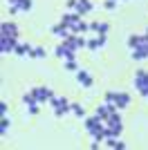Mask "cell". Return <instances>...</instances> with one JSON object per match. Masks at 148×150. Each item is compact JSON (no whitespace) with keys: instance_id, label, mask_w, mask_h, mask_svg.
Wrapping results in <instances>:
<instances>
[{"instance_id":"6da1fadb","label":"cell","mask_w":148,"mask_h":150,"mask_svg":"<svg viewBox=\"0 0 148 150\" xmlns=\"http://www.w3.org/2000/svg\"><path fill=\"white\" fill-rule=\"evenodd\" d=\"M49 103L54 105V114H56V117H63L65 112H70V110H72V103H70L65 96H54Z\"/></svg>"},{"instance_id":"7a4b0ae2","label":"cell","mask_w":148,"mask_h":150,"mask_svg":"<svg viewBox=\"0 0 148 150\" xmlns=\"http://www.w3.org/2000/svg\"><path fill=\"white\" fill-rule=\"evenodd\" d=\"M54 52H56V56H58V58H65V61H76V50H74V47H70L65 40H63L61 45H56Z\"/></svg>"},{"instance_id":"3957f363","label":"cell","mask_w":148,"mask_h":150,"mask_svg":"<svg viewBox=\"0 0 148 150\" xmlns=\"http://www.w3.org/2000/svg\"><path fill=\"white\" fill-rule=\"evenodd\" d=\"M16 47H18V36H0V52L2 54L16 52Z\"/></svg>"},{"instance_id":"277c9868","label":"cell","mask_w":148,"mask_h":150,"mask_svg":"<svg viewBox=\"0 0 148 150\" xmlns=\"http://www.w3.org/2000/svg\"><path fill=\"white\" fill-rule=\"evenodd\" d=\"M65 43L70 45V47H74V50H81V47H88V40L81 34H70L68 38H65Z\"/></svg>"},{"instance_id":"5b68a950","label":"cell","mask_w":148,"mask_h":150,"mask_svg":"<svg viewBox=\"0 0 148 150\" xmlns=\"http://www.w3.org/2000/svg\"><path fill=\"white\" fill-rule=\"evenodd\" d=\"M31 92L36 94V99L41 101V103H49V101L54 99V92H52L49 88H34Z\"/></svg>"},{"instance_id":"8992f818","label":"cell","mask_w":148,"mask_h":150,"mask_svg":"<svg viewBox=\"0 0 148 150\" xmlns=\"http://www.w3.org/2000/svg\"><path fill=\"white\" fill-rule=\"evenodd\" d=\"M79 20H81V13H76V11H68V13H63V16H61V23H63V25H68L70 29H72Z\"/></svg>"},{"instance_id":"52a82bcc","label":"cell","mask_w":148,"mask_h":150,"mask_svg":"<svg viewBox=\"0 0 148 150\" xmlns=\"http://www.w3.org/2000/svg\"><path fill=\"white\" fill-rule=\"evenodd\" d=\"M0 36H18V25L5 20V23L0 25Z\"/></svg>"},{"instance_id":"ba28073f","label":"cell","mask_w":148,"mask_h":150,"mask_svg":"<svg viewBox=\"0 0 148 150\" xmlns=\"http://www.w3.org/2000/svg\"><path fill=\"white\" fill-rule=\"evenodd\" d=\"M105 40H108V36L105 34H97V38H92V40H88V50L90 52H97L99 47H103Z\"/></svg>"},{"instance_id":"9c48e42d","label":"cell","mask_w":148,"mask_h":150,"mask_svg":"<svg viewBox=\"0 0 148 150\" xmlns=\"http://www.w3.org/2000/svg\"><path fill=\"white\" fill-rule=\"evenodd\" d=\"M52 34H54V36H58V38H63V40H65V38H68L70 34H72V29H70L68 25H63V23H58V25H56V27H52Z\"/></svg>"},{"instance_id":"30bf717a","label":"cell","mask_w":148,"mask_h":150,"mask_svg":"<svg viewBox=\"0 0 148 150\" xmlns=\"http://www.w3.org/2000/svg\"><path fill=\"white\" fill-rule=\"evenodd\" d=\"M92 2L90 0H76V7H74V11L76 13H81V16H85L88 11H92Z\"/></svg>"},{"instance_id":"8fae6325","label":"cell","mask_w":148,"mask_h":150,"mask_svg":"<svg viewBox=\"0 0 148 150\" xmlns=\"http://www.w3.org/2000/svg\"><path fill=\"white\" fill-rule=\"evenodd\" d=\"M76 81H79L83 88H92V83H94V81H92V76L88 74L85 69H79V72H76Z\"/></svg>"},{"instance_id":"7c38bea8","label":"cell","mask_w":148,"mask_h":150,"mask_svg":"<svg viewBox=\"0 0 148 150\" xmlns=\"http://www.w3.org/2000/svg\"><path fill=\"white\" fill-rule=\"evenodd\" d=\"M128 103H130V94L117 92V96H115V105H117L119 110H123V108H128Z\"/></svg>"},{"instance_id":"4fadbf2b","label":"cell","mask_w":148,"mask_h":150,"mask_svg":"<svg viewBox=\"0 0 148 150\" xmlns=\"http://www.w3.org/2000/svg\"><path fill=\"white\" fill-rule=\"evenodd\" d=\"M146 83H148V72L146 69H137L135 72V88L139 90L142 85H146Z\"/></svg>"},{"instance_id":"5bb4252c","label":"cell","mask_w":148,"mask_h":150,"mask_svg":"<svg viewBox=\"0 0 148 150\" xmlns=\"http://www.w3.org/2000/svg\"><path fill=\"white\" fill-rule=\"evenodd\" d=\"M108 29H110V25L108 23H90V31H97V34H108Z\"/></svg>"},{"instance_id":"9a60e30c","label":"cell","mask_w":148,"mask_h":150,"mask_svg":"<svg viewBox=\"0 0 148 150\" xmlns=\"http://www.w3.org/2000/svg\"><path fill=\"white\" fill-rule=\"evenodd\" d=\"M31 50H34V47H31L29 43H18L16 54H18V56H31Z\"/></svg>"},{"instance_id":"2e32d148","label":"cell","mask_w":148,"mask_h":150,"mask_svg":"<svg viewBox=\"0 0 148 150\" xmlns=\"http://www.w3.org/2000/svg\"><path fill=\"white\" fill-rule=\"evenodd\" d=\"M97 117H101V119H108V117H110V108H108V103H103V105H97Z\"/></svg>"},{"instance_id":"e0dca14e","label":"cell","mask_w":148,"mask_h":150,"mask_svg":"<svg viewBox=\"0 0 148 150\" xmlns=\"http://www.w3.org/2000/svg\"><path fill=\"white\" fill-rule=\"evenodd\" d=\"M101 123H103V119L94 114V117H90V119H85V130H92L94 125H101Z\"/></svg>"},{"instance_id":"ac0fdd59","label":"cell","mask_w":148,"mask_h":150,"mask_svg":"<svg viewBox=\"0 0 148 150\" xmlns=\"http://www.w3.org/2000/svg\"><path fill=\"white\" fill-rule=\"evenodd\" d=\"M142 43H144V36H132L128 38V45H130V50H137V47H142Z\"/></svg>"},{"instance_id":"d6986e66","label":"cell","mask_w":148,"mask_h":150,"mask_svg":"<svg viewBox=\"0 0 148 150\" xmlns=\"http://www.w3.org/2000/svg\"><path fill=\"white\" fill-rule=\"evenodd\" d=\"M72 112L76 114V117H81V119L85 117V110H83V105H81V103H72Z\"/></svg>"},{"instance_id":"ffe728a7","label":"cell","mask_w":148,"mask_h":150,"mask_svg":"<svg viewBox=\"0 0 148 150\" xmlns=\"http://www.w3.org/2000/svg\"><path fill=\"white\" fill-rule=\"evenodd\" d=\"M31 56L34 58H45V47H34V50H31Z\"/></svg>"},{"instance_id":"44dd1931","label":"cell","mask_w":148,"mask_h":150,"mask_svg":"<svg viewBox=\"0 0 148 150\" xmlns=\"http://www.w3.org/2000/svg\"><path fill=\"white\" fill-rule=\"evenodd\" d=\"M7 130H9V119L2 117V121H0V134H7Z\"/></svg>"},{"instance_id":"7402d4cb","label":"cell","mask_w":148,"mask_h":150,"mask_svg":"<svg viewBox=\"0 0 148 150\" xmlns=\"http://www.w3.org/2000/svg\"><path fill=\"white\" fill-rule=\"evenodd\" d=\"M16 7H20V11H29L31 9V0H20Z\"/></svg>"},{"instance_id":"603a6c76","label":"cell","mask_w":148,"mask_h":150,"mask_svg":"<svg viewBox=\"0 0 148 150\" xmlns=\"http://www.w3.org/2000/svg\"><path fill=\"white\" fill-rule=\"evenodd\" d=\"M65 69H70V72H79V67H76V61H65Z\"/></svg>"},{"instance_id":"cb8c5ba5","label":"cell","mask_w":148,"mask_h":150,"mask_svg":"<svg viewBox=\"0 0 148 150\" xmlns=\"http://www.w3.org/2000/svg\"><path fill=\"white\" fill-rule=\"evenodd\" d=\"M41 103H34V105H27V110H29V114H38V110H41Z\"/></svg>"},{"instance_id":"d4e9b609","label":"cell","mask_w":148,"mask_h":150,"mask_svg":"<svg viewBox=\"0 0 148 150\" xmlns=\"http://www.w3.org/2000/svg\"><path fill=\"white\" fill-rule=\"evenodd\" d=\"M103 7H105V9H115V7H117V0H105Z\"/></svg>"},{"instance_id":"484cf974","label":"cell","mask_w":148,"mask_h":150,"mask_svg":"<svg viewBox=\"0 0 148 150\" xmlns=\"http://www.w3.org/2000/svg\"><path fill=\"white\" fill-rule=\"evenodd\" d=\"M115 96H117V92H105V101L108 103H115Z\"/></svg>"},{"instance_id":"4316f807","label":"cell","mask_w":148,"mask_h":150,"mask_svg":"<svg viewBox=\"0 0 148 150\" xmlns=\"http://www.w3.org/2000/svg\"><path fill=\"white\" fill-rule=\"evenodd\" d=\"M139 94H142V96H148V83H146V85H142V88H139Z\"/></svg>"},{"instance_id":"83f0119b","label":"cell","mask_w":148,"mask_h":150,"mask_svg":"<svg viewBox=\"0 0 148 150\" xmlns=\"http://www.w3.org/2000/svg\"><path fill=\"white\" fill-rule=\"evenodd\" d=\"M0 114H2V117H7V103H5V101L0 103Z\"/></svg>"},{"instance_id":"f1b7e54d","label":"cell","mask_w":148,"mask_h":150,"mask_svg":"<svg viewBox=\"0 0 148 150\" xmlns=\"http://www.w3.org/2000/svg\"><path fill=\"white\" fill-rule=\"evenodd\" d=\"M7 2H9V5H18L20 0H7Z\"/></svg>"}]
</instances>
